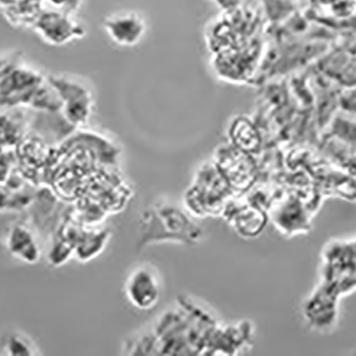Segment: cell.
<instances>
[{
    "label": "cell",
    "mask_w": 356,
    "mask_h": 356,
    "mask_svg": "<svg viewBox=\"0 0 356 356\" xmlns=\"http://www.w3.org/2000/svg\"><path fill=\"white\" fill-rule=\"evenodd\" d=\"M0 103L1 107H28L49 113L63 109L61 99L47 76L26 63L21 51L1 57Z\"/></svg>",
    "instance_id": "cell-1"
},
{
    "label": "cell",
    "mask_w": 356,
    "mask_h": 356,
    "mask_svg": "<svg viewBox=\"0 0 356 356\" xmlns=\"http://www.w3.org/2000/svg\"><path fill=\"white\" fill-rule=\"evenodd\" d=\"M250 17L243 8L222 11L220 17L213 19L204 31L207 47L211 54L242 47L250 39Z\"/></svg>",
    "instance_id": "cell-2"
},
{
    "label": "cell",
    "mask_w": 356,
    "mask_h": 356,
    "mask_svg": "<svg viewBox=\"0 0 356 356\" xmlns=\"http://www.w3.org/2000/svg\"><path fill=\"white\" fill-rule=\"evenodd\" d=\"M49 83L63 103V113L65 120L73 125L87 123L93 107V93L86 83L65 75H47Z\"/></svg>",
    "instance_id": "cell-3"
},
{
    "label": "cell",
    "mask_w": 356,
    "mask_h": 356,
    "mask_svg": "<svg viewBox=\"0 0 356 356\" xmlns=\"http://www.w3.org/2000/svg\"><path fill=\"white\" fill-rule=\"evenodd\" d=\"M258 45L250 41L242 47L212 54L213 71L222 81L245 83L254 75L258 60Z\"/></svg>",
    "instance_id": "cell-4"
},
{
    "label": "cell",
    "mask_w": 356,
    "mask_h": 356,
    "mask_svg": "<svg viewBox=\"0 0 356 356\" xmlns=\"http://www.w3.org/2000/svg\"><path fill=\"white\" fill-rule=\"evenodd\" d=\"M42 39L51 45H65L86 35V28L60 10H44L33 27Z\"/></svg>",
    "instance_id": "cell-5"
},
{
    "label": "cell",
    "mask_w": 356,
    "mask_h": 356,
    "mask_svg": "<svg viewBox=\"0 0 356 356\" xmlns=\"http://www.w3.org/2000/svg\"><path fill=\"white\" fill-rule=\"evenodd\" d=\"M108 37L117 45L132 47L138 44L146 33V22L138 12L124 11L113 14L103 21Z\"/></svg>",
    "instance_id": "cell-6"
},
{
    "label": "cell",
    "mask_w": 356,
    "mask_h": 356,
    "mask_svg": "<svg viewBox=\"0 0 356 356\" xmlns=\"http://www.w3.org/2000/svg\"><path fill=\"white\" fill-rule=\"evenodd\" d=\"M45 0H0L1 14L15 28H33L44 12Z\"/></svg>",
    "instance_id": "cell-7"
},
{
    "label": "cell",
    "mask_w": 356,
    "mask_h": 356,
    "mask_svg": "<svg viewBox=\"0 0 356 356\" xmlns=\"http://www.w3.org/2000/svg\"><path fill=\"white\" fill-rule=\"evenodd\" d=\"M129 296L139 308L152 307L159 298L158 284L148 270H140L134 274L129 284Z\"/></svg>",
    "instance_id": "cell-8"
},
{
    "label": "cell",
    "mask_w": 356,
    "mask_h": 356,
    "mask_svg": "<svg viewBox=\"0 0 356 356\" xmlns=\"http://www.w3.org/2000/svg\"><path fill=\"white\" fill-rule=\"evenodd\" d=\"M26 117L21 107H5L1 113V140L3 144H14L23 138Z\"/></svg>",
    "instance_id": "cell-9"
},
{
    "label": "cell",
    "mask_w": 356,
    "mask_h": 356,
    "mask_svg": "<svg viewBox=\"0 0 356 356\" xmlns=\"http://www.w3.org/2000/svg\"><path fill=\"white\" fill-rule=\"evenodd\" d=\"M230 136L234 145L245 150L254 149L259 141L257 129L254 127L250 120L244 117H238L234 119L230 127Z\"/></svg>",
    "instance_id": "cell-10"
},
{
    "label": "cell",
    "mask_w": 356,
    "mask_h": 356,
    "mask_svg": "<svg viewBox=\"0 0 356 356\" xmlns=\"http://www.w3.org/2000/svg\"><path fill=\"white\" fill-rule=\"evenodd\" d=\"M51 6L56 8V10L67 12V13H76L81 8L83 0H47Z\"/></svg>",
    "instance_id": "cell-11"
},
{
    "label": "cell",
    "mask_w": 356,
    "mask_h": 356,
    "mask_svg": "<svg viewBox=\"0 0 356 356\" xmlns=\"http://www.w3.org/2000/svg\"><path fill=\"white\" fill-rule=\"evenodd\" d=\"M222 11H230L242 7V0H213Z\"/></svg>",
    "instance_id": "cell-12"
}]
</instances>
